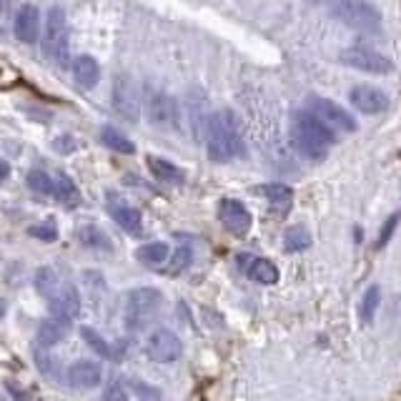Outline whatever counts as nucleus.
I'll return each instance as SVG.
<instances>
[{
	"label": "nucleus",
	"instance_id": "b1692460",
	"mask_svg": "<svg viewBox=\"0 0 401 401\" xmlns=\"http://www.w3.org/2000/svg\"><path fill=\"white\" fill-rule=\"evenodd\" d=\"M61 286H63V278L58 276L56 268L43 266V268H38V271H36V288H38V293H41V296L51 298Z\"/></svg>",
	"mask_w": 401,
	"mask_h": 401
},
{
	"label": "nucleus",
	"instance_id": "a878e982",
	"mask_svg": "<svg viewBox=\"0 0 401 401\" xmlns=\"http://www.w3.org/2000/svg\"><path fill=\"white\" fill-rule=\"evenodd\" d=\"M381 306V291L379 286H369L364 291V296H361V306H359V316H361V324L369 326L371 321H374L376 311H379Z\"/></svg>",
	"mask_w": 401,
	"mask_h": 401
},
{
	"label": "nucleus",
	"instance_id": "7ed1b4c3",
	"mask_svg": "<svg viewBox=\"0 0 401 401\" xmlns=\"http://www.w3.org/2000/svg\"><path fill=\"white\" fill-rule=\"evenodd\" d=\"M46 53L51 61H56L61 68L71 61V33H68V18L61 6L48 11L46 23Z\"/></svg>",
	"mask_w": 401,
	"mask_h": 401
},
{
	"label": "nucleus",
	"instance_id": "e433bc0d",
	"mask_svg": "<svg viewBox=\"0 0 401 401\" xmlns=\"http://www.w3.org/2000/svg\"><path fill=\"white\" fill-rule=\"evenodd\" d=\"M3 314H6V306H3V304H0V316H3Z\"/></svg>",
	"mask_w": 401,
	"mask_h": 401
},
{
	"label": "nucleus",
	"instance_id": "bb28decb",
	"mask_svg": "<svg viewBox=\"0 0 401 401\" xmlns=\"http://www.w3.org/2000/svg\"><path fill=\"white\" fill-rule=\"evenodd\" d=\"M138 261L146 263V266H158L168 258V243L163 241H153V243H146V246L138 248Z\"/></svg>",
	"mask_w": 401,
	"mask_h": 401
},
{
	"label": "nucleus",
	"instance_id": "1a4fd4ad",
	"mask_svg": "<svg viewBox=\"0 0 401 401\" xmlns=\"http://www.w3.org/2000/svg\"><path fill=\"white\" fill-rule=\"evenodd\" d=\"M146 113H148L151 126H156V128H173L178 123L176 101L163 91H148V96H146Z\"/></svg>",
	"mask_w": 401,
	"mask_h": 401
},
{
	"label": "nucleus",
	"instance_id": "ddd939ff",
	"mask_svg": "<svg viewBox=\"0 0 401 401\" xmlns=\"http://www.w3.org/2000/svg\"><path fill=\"white\" fill-rule=\"evenodd\" d=\"M108 213L123 231L133 233V236L143 233V216H141V211L131 206V203H126L123 198H118V196H108Z\"/></svg>",
	"mask_w": 401,
	"mask_h": 401
},
{
	"label": "nucleus",
	"instance_id": "6e6552de",
	"mask_svg": "<svg viewBox=\"0 0 401 401\" xmlns=\"http://www.w3.org/2000/svg\"><path fill=\"white\" fill-rule=\"evenodd\" d=\"M111 98H113V108L121 118L131 121V123H136V121L141 118V98H138V91H136V83L131 76L116 78Z\"/></svg>",
	"mask_w": 401,
	"mask_h": 401
},
{
	"label": "nucleus",
	"instance_id": "f8f14e48",
	"mask_svg": "<svg viewBox=\"0 0 401 401\" xmlns=\"http://www.w3.org/2000/svg\"><path fill=\"white\" fill-rule=\"evenodd\" d=\"M349 101L356 111H361V113H366V116L381 113V111H386V106H389V96L374 86H354L349 93Z\"/></svg>",
	"mask_w": 401,
	"mask_h": 401
},
{
	"label": "nucleus",
	"instance_id": "2eb2a0df",
	"mask_svg": "<svg viewBox=\"0 0 401 401\" xmlns=\"http://www.w3.org/2000/svg\"><path fill=\"white\" fill-rule=\"evenodd\" d=\"M238 266H241L253 281L263 283V286H273V283L278 281V268L273 266L268 258H258V256L243 253V256H238Z\"/></svg>",
	"mask_w": 401,
	"mask_h": 401
},
{
	"label": "nucleus",
	"instance_id": "a211bd4d",
	"mask_svg": "<svg viewBox=\"0 0 401 401\" xmlns=\"http://www.w3.org/2000/svg\"><path fill=\"white\" fill-rule=\"evenodd\" d=\"M73 78L81 88H96L101 81V66L93 56H78L73 61Z\"/></svg>",
	"mask_w": 401,
	"mask_h": 401
},
{
	"label": "nucleus",
	"instance_id": "4c0bfd02",
	"mask_svg": "<svg viewBox=\"0 0 401 401\" xmlns=\"http://www.w3.org/2000/svg\"><path fill=\"white\" fill-rule=\"evenodd\" d=\"M309 3H329V0H309Z\"/></svg>",
	"mask_w": 401,
	"mask_h": 401
},
{
	"label": "nucleus",
	"instance_id": "393cba45",
	"mask_svg": "<svg viewBox=\"0 0 401 401\" xmlns=\"http://www.w3.org/2000/svg\"><path fill=\"white\" fill-rule=\"evenodd\" d=\"M101 141H103V146H108L111 151H116V153H136V146L133 141L128 138V136H123L121 131L111 128V126H106L103 131H101Z\"/></svg>",
	"mask_w": 401,
	"mask_h": 401
},
{
	"label": "nucleus",
	"instance_id": "2f4dec72",
	"mask_svg": "<svg viewBox=\"0 0 401 401\" xmlns=\"http://www.w3.org/2000/svg\"><path fill=\"white\" fill-rule=\"evenodd\" d=\"M103 401H131V399H128V391H126V386L116 379L103 389Z\"/></svg>",
	"mask_w": 401,
	"mask_h": 401
},
{
	"label": "nucleus",
	"instance_id": "4468645a",
	"mask_svg": "<svg viewBox=\"0 0 401 401\" xmlns=\"http://www.w3.org/2000/svg\"><path fill=\"white\" fill-rule=\"evenodd\" d=\"M48 301H51V311L56 319L71 321L81 314V293L76 291V286H71V283H66V281H63V286L58 288Z\"/></svg>",
	"mask_w": 401,
	"mask_h": 401
},
{
	"label": "nucleus",
	"instance_id": "c9c22d12",
	"mask_svg": "<svg viewBox=\"0 0 401 401\" xmlns=\"http://www.w3.org/2000/svg\"><path fill=\"white\" fill-rule=\"evenodd\" d=\"M8 173H11V166H8L6 161H0V181H6Z\"/></svg>",
	"mask_w": 401,
	"mask_h": 401
},
{
	"label": "nucleus",
	"instance_id": "f257e3e1",
	"mask_svg": "<svg viewBox=\"0 0 401 401\" xmlns=\"http://www.w3.org/2000/svg\"><path fill=\"white\" fill-rule=\"evenodd\" d=\"M291 138L296 151L309 161H324L329 148L336 143V133L329 126L321 123L309 111H296L293 113Z\"/></svg>",
	"mask_w": 401,
	"mask_h": 401
},
{
	"label": "nucleus",
	"instance_id": "412c9836",
	"mask_svg": "<svg viewBox=\"0 0 401 401\" xmlns=\"http://www.w3.org/2000/svg\"><path fill=\"white\" fill-rule=\"evenodd\" d=\"M148 168H151V173H153V178H158L161 183L181 186L186 181L183 171H181L178 166L171 163V161H166V158H156V156H151V158H148Z\"/></svg>",
	"mask_w": 401,
	"mask_h": 401
},
{
	"label": "nucleus",
	"instance_id": "9d476101",
	"mask_svg": "<svg viewBox=\"0 0 401 401\" xmlns=\"http://www.w3.org/2000/svg\"><path fill=\"white\" fill-rule=\"evenodd\" d=\"M146 351L158 364H171V361L181 359L183 344H181L178 334H173L171 329H156L151 331L148 341H146Z\"/></svg>",
	"mask_w": 401,
	"mask_h": 401
},
{
	"label": "nucleus",
	"instance_id": "6ab92c4d",
	"mask_svg": "<svg viewBox=\"0 0 401 401\" xmlns=\"http://www.w3.org/2000/svg\"><path fill=\"white\" fill-rule=\"evenodd\" d=\"M71 321H66V319H56V316H51V319H46V321H41L38 324V344L41 346H56V344H61L63 339L68 336V331H71Z\"/></svg>",
	"mask_w": 401,
	"mask_h": 401
},
{
	"label": "nucleus",
	"instance_id": "0eeeda50",
	"mask_svg": "<svg viewBox=\"0 0 401 401\" xmlns=\"http://www.w3.org/2000/svg\"><path fill=\"white\" fill-rule=\"evenodd\" d=\"M126 306H128V319L133 324H143L153 314H158L161 306H163V296H161L158 288H133L126 296Z\"/></svg>",
	"mask_w": 401,
	"mask_h": 401
},
{
	"label": "nucleus",
	"instance_id": "4be33fe9",
	"mask_svg": "<svg viewBox=\"0 0 401 401\" xmlns=\"http://www.w3.org/2000/svg\"><path fill=\"white\" fill-rule=\"evenodd\" d=\"M261 193L266 196L268 203H271L273 208H278V211H286V208L293 203V191L288 188V186H283V183L261 186Z\"/></svg>",
	"mask_w": 401,
	"mask_h": 401
},
{
	"label": "nucleus",
	"instance_id": "9b49d317",
	"mask_svg": "<svg viewBox=\"0 0 401 401\" xmlns=\"http://www.w3.org/2000/svg\"><path fill=\"white\" fill-rule=\"evenodd\" d=\"M218 218H221V223L233 233V236H246L253 223L248 208L236 198H223L221 203H218Z\"/></svg>",
	"mask_w": 401,
	"mask_h": 401
},
{
	"label": "nucleus",
	"instance_id": "5701e85b",
	"mask_svg": "<svg viewBox=\"0 0 401 401\" xmlns=\"http://www.w3.org/2000/svg\"><path fill=\"white\" fill-rule=\"evenodd\" d=\"M78 238H81V243L86 248H96V251H111V238L106 236L103 231L98 226H91V223H86V226H81V231H78Z\"/></svg>",
	"mask_w": 401,
	"mask_h": 401
},
{
	"label": "nucleus",
	"instance_id": "dca6fc26",
	"mask_svg": "<svg viewBox=\"0 0 401 401\" xmlns=\"http://www.w3.org/2000/svg\"><path fill=\"white\" fill-rule=\"evenodd\" d=\"M101 379H103V369H101L96 361H76V364L71 366V371H68V384L81 391L98 386Z\"/></svg>",
	"mask_w": 401,
	"mask_h": 401
},
{
	"label": "nucleus",
	"instance_id": "473e14b6",
	"mask_svg": "<svg viewBox=\"0 0 401 401\" xmlns=\"http://www.w3.org/2000/svg\"><path fill=\"white\" fill-rule=\"evenodd\" d=\"M399 223H401V211H399V213H394V216H391L389 221L384 223V228H381L379 238H376V246L384 248L386 243H389V238L394 236V231H396V226H399Z\"/></svg>",
	"mask_w": 401,
	"mask_h": 401
},
{
	"label": "nucleus",
	"instance_id": "423d86ee",
	"mask_svg": "<svg viewBox=\"0 0 401 401\" xmlns=\"http://www.w3.org/2000/svg\"><path fill=\"white\" fill-rule=\"evenodd\" d=\"M309 113L316 116V118L324 126H329L331 131H344V133L356 131L354 116L346 108H341L339 103L329 101V98H309Z\"/></svg>",
	"mask_w": 401,
	"mask_h": 401
},
{
	"label": "nucleus",
	"instance_id": "f704fd0d",
	"mask_svg": "<svg viewBox=\"0 0 401 401\" xmlns=\"http://www.w3.org/2000/svg\"><path fill=\"white\" fill-rule=\"evenodd\" d=\"M73 148H76V141H73L71 136H61V138L56 141V151H61V153H71Z\"/></svg>",
	"mask_w": 401,
	"mask_h": 401
},
{
	"label": "nucleus",
	"instance_id": "72a5a7b5",
	"mask_svg": "<svg viewBox=\"0 0 401 401\" xmlns=\"http://www.w3.org/2000/svg\"><path fill=\"white\" fill-rule=\"evenodd\" d=\"M33 238H41V241H56L58 238V228L53 226V223H38V226H33L31 231Z\"/></svg>",
	"mask_w": 401,
	"mask_h": 401
},
{
	"label": "nucleus",
	"instance_id": "7c9ffc66",
	"mask_svg": "<svg viewBox=\"0 0 401 401\" xmlns=\"http://www.w3.org/2000/svg\"><path fill=\"white\" fill-rule=\"evenodd\" d=\"M28 186H31L36 193L53 196V178L46 171H31V173H28Z\"/></svg>",
	"mask_w": 401,
	"mask_h": 401
},
{
	"label": "nucleus",
	"instance_id": "f03ea898",
	"mask_svg": "<svg viewBox=\"0 0 401 401\" xmlns=\"http://www.w3.org/2000/svg\"><path fill=\"white\" fill-rule=\"evenodd\" d=\"M206 146H208V158L216 163H228L236 156L243 153V141L241 131H238V121L233 111L223 108L213 113L206 123Z\"/></svg>",
	"mask_w": 401,
	"mask_h": 401
},
{
	"label": "nucleus",
	"instance_id": "c85d7f7f",
	"mask_svg": "<svg viewBox=\"0 0 401 401\" xmlns=\"http://www.w3.org/2000/svg\"><path fill=\"white\" fill-rule=\"evenodd\" d=\"M81 336L86 339V344L91 346V349L96 351L98 356H103V359H111V356H113V351H111V344L103 339V336L98 334L93 326H81Z\"/></svg>",
	"mask_w": 401,
	"mask_h": 401
},
{
	"label": "nucleus",
	"instance_id": "39448f33",
	"mask_svg": "<svg viewBox=\"0 0 401 401\" xmlns=\"http://www.w3.org/2000/svg\"><path fill=\"white\" fill-rule=\"evenodd\" d=\"M339 61L344 63V66L354 68V71L371 73V76H386V73H391V68H394L386 56H381V53L371 51V48H364V46H354V48L341 51Z\"/></svg>",
	"mask_w": 401,
	"mask_h": 401
},
{
	"label": "nucleus",
	"instance_id": "cd10ccee",
	"mask_svg": "<svg viewBox=\"0 0 401 401\" xmlns=\"http://www.w3.org/2000/svg\"><path fill=\"white\" fill-rule=\"evenodd\" d=\"M283 246L286 251H306L311 246V233L306 226H291L286 233H283Z\"/></svg>",
	"mask_w": 401,
	"mask_h": 401
},
{
	"label": "nucleus",
	"instance_id": "f3484780",
	"mask_svg": "<svg viewBox=\"0 0 401 401\" xmlns=\"http://www.w3.org/2000/svg\"><path fill=\"white\" fill-rule=\"evenodd\" d=\"M16 36L21 43H36L38 33H41V13H38L36 6H23L21 11L16 13Z\"/></svg>",
	"mask_w": 401,
	"mask_h": 401
},
{
	"label": "nucleus",
	"instance_id": "c756f323",
	"mask_svg": "<svg viewBox=\"0 0 401 401\" xmlns=\"http://www.w3.org/2000/svg\"><path fill=\"white\" fill-rule=\"evenodd\" d=\"M191 261H193V248L191 246L173 248V256L168 258V273H181L186 266H191Z\"/></svg>",
	"mask_w": 401,
	"mask_h": 401
},
{
	"label": "nucleus",
	"instance_id": "20e7f679",
	"mask_svg": "<svg viewBox=\"0 0 401 401\" xmlns=\"http://www.w3.org/2000/svg\"><path fill=\"white\" fill-rule=\"evenodd\" d=\"M334 18L361 33H376L381 28L379 8H374L366 0H339V6L334 8Z\"/></svg>",
	"mask_w": 401,
	"mask_h": 401
},
{
	"label": "nucleus",
	"instance_id": "aec40b11",
	"mask_svg": "<svg viewBox=\"0 0 401 401\" xmlns=\"http://www.w3.org/2000/svg\"><path fill=\"white\" fill-rule=\"evenodd\" d=\"M53 196H56L61 203H66L68 208L81 206V191L73 183L71 176H66V173H56V178H53Z\"/></svg>",
	"mask_w": 401,
	"mask_h": 401
}]
</instances>
